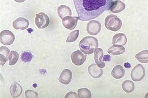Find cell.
<instances>
[{
  "instance_id": "obj_11",
  "label": "cell",
  "mask_w": 148,
  "mask_h": 98,
  "mask_svg": "<svg viewBox=\"0 0 148 98\" xmlns=\"http://www.w3.org/2000/svg\"><path fill=\"white\" fill-rule=\"evenodd\" d=\"M29 21L27 19L22 17H20L15 20L13 22V28L15 29L25 30L27 29L29 26Z\"/></svg>"
},
{
  "instance_id": "obj_8",
  "label": "cell",
  "mask_w": 148,
  "mask_h": 98,
  "mask_svg": "<svg viewBox=\"0 0 148 98\" xmlns=\"http://www.w3.org/2000/svg\"><path fill=\"white\" fill-rule=\"evenodd\" d=\"M86 57V55L83 54L82 52L77 50L73 52L71 54V60L75 65L80 66L85 62Z\"/></svg>"
},
{
  "instance_id": "obj_2",
  "label": "cell",
  "mask_w": 148,
  "mask_h": 98,
  "mask_svg": "<svg viewBox=\"0 0 148 98\" xmlns=\"http://www.w3.org/2000/svg\"><path fill=\"white\" fill-rule=\"evenodd\" d=\"M98 41L94 37H84L79 43V47L85 54H91L98 47Z\"/></svg>"
},
{
  "instance_id": "obj_14",
  "label": "cell",
  "mask_w": 148,
  "mask_h": 98,
  "mask_svg": "<svg viewBox=\"0 0 148 98\" xmlns=\"http://www.w3.org/2000/svg\"><path fill=\"white\" fill-rule=\"evenodd\" d=\"M126 7L125 3L119 0H116L113 2L110 10L113 13H118L125 9Z\"/></svg>"
},
{
  "instance_id": "obj_7",
  "label": "cell",
  "mask_w": 148,
  "mask_h": 98,
  "mask_svg": "<svg viewBox=\"0 0 148 98\" xmlns=\"http://www.w3.org/2000/svg\"><path fill=\"white\" fill-rule=\"evenodd\" d=\"M101 28V24L99 21L92 20L87 24L86 30L88 34L91 35L95 36L100 32Z\"/></svg>"
},
{
  "instance_id": "obj_3",
  "label": "cell",
  "mask_w": 148,
  "mask_h": 98,
  "mask_svg": "<svg viewBox=\"0 0 148 98\" xmlns=\"http://www.w3.org/2000/svg\"><path fill=\"white\" fill-rule=\"evenodd\" d=\"M105 25L107 29L116 32L121 29L122 22L117 16L111 14L107 16L106 18Z\"/></svg>"
},
{
  "instance_id": "obj_30",
  "label": "cell",
  "mask_w": 148,
  "mask_h": 98,
  "mask_svg": "<svg viewBox=\"0 0 148 98\" xmlns=\"http://www.w3.org/2000/svg\"><path fill=\"white\" fill-rule=\"evenodd\" d=\"M124 66L127 68H130V64L129 63H126L125 64H124Z\"/></svg>"
},
{
  "instance_id": "obj_16",
  "label": "cell",
  "mask_w": 148,
  "mask_h": 98,
  "mask_svg": "<svg viewBox=\"0 0 148 98\" xmlns=\"http://www.w3.org/2000/svg\"><path fill=\"white\" fill-rule=\"evenodd\" d=\"M125 48L123 47L122 45H114L108 49V52L113 56H118L125 53Z\"/></svg>"
},
{
  "instance_id": "obj_4",
  "label": "cell",
  "mask_w": 148,
  "mask_h": 98,
  "mask_svg": "<svg viewBox=\"0 0 148 98\" xmlns=\"http://www.w3.org/2000/svg\"><path fill=\"white\" fill-rule=\"evenodd\" d=\"M50 23V18L47 14L44 12H40L36 14L35 24L39 29L47 28Z\"/></svg>"
},
{
  "instance_id": "obj_1",
  "label": "cell",
  "mask_w": 148,
  "mask_h": 98,
  "mask_svg": "<svg viewBox=\"0 0 148 98\" xmlns=\"http://www.w3.org/2000/svg\"><path fill=\"white\" fill-rule=\"evenodd\" d=\"M79 19L92 20L110 10L112 0H73Z\"/></svg>"
},
{
  "instance_id": "obj_15",
  "label": "cell",
  "mask_w": 148,
  "mask_h": 98,
  "mask_svg": "<svg viewBox=\"0 0 148 98\" xmlns=\"http://www.w3.org/2000/svg\"><path fill=\"white\" fill-rule=\"evenodd\" d=\"M22 87L17 82H13L10 87V93L13 98L19 97L22 93Z\"/></svg>"
},
{
  "instance_id": "obj_17",
  "label": "cell",
  "mask_w": 148,
  "mask_h": 98,
  "mask_svg": "<svg viewBox=\"0 0 148 98\" xmlns=\"http://www.w3.org/2000/svg\"><path fill=\"white\" fill-rule=\"evenodd\" d=\"M127 43V38L124 33H118L115 34L112 39V43L113 45L119 44L121 45H126Z\"/></svg>"
},
{
  "instance_id": "obj_32",
  "label": "cell",
  "mask_w": 148,
  "mask_h": 98,
  "mask_svg": "<svg viewBox=\"0 0 148 98\" xmlns=\"http://www.w3.org/2000/svg\"><path fill=\"white\" fill-rule=\"evenodd\" d=\"M145 98H148V93L146 94V96H145Z\"/></svg>"
},
{
  "instance_id": "obj_25",
  "label": "cell",
  "mask_w": 148,
  "mask_h": 98,
  "mask_svg": "<svg viewBox=\"0 0 148 98\" xmlns=\"http://www.w3.org/2000/svg\"><path fill=\"white\" fill-rule=\"evenodd\" d=\"M79 30H76L72 31L70 33L67 39L66 40L67 43H73L75 42L77 40L79 37Z\"/></svg>"
},
{
  "instance_id": "obj_24",
  "label": "cell",
  "mask_w": 148,
  "mask_h": 98,
  "mask_svg": "<svg viewBox=\"0 0 148 98\" xmlns=\"http://www.w3.org/2000/svg\"><path fill=\"white\" fill-rule=\"evenodd\" d=\"M78 97L79 98H90L91 97V93L90 90L86 88L79 89L77 90Z\"/></svg>"
},
{
  "instance_id": "obj_26",
  "label": "cell",
  "mask_w": 148,
  "mask_h": 98,
  "mask_svg": "<svg viewBox=\"0 0 148 98\" xmlns=\"http://www.w3.org/2000/svg\"><path fill=\"white\" fill-rule=\"evenodd\" d=\"M34 56L29 51H24L22 53L21 56V61L25 63H29L32 61Z\"/></svg>"
},
{
  "instance_id": "obj_12",
  "label": "cell",
  "mask_w": 148,
  "mask_h": 98,
  "mask_svg": "<svg viewBox=\"0 0 148 98\" xmlns=\"http://www.w3.org/2000/svg\"><path fill=\"white\" fill-rule=\"evenodd\" d=\"M72 78V73L69 69H65L62 71L60 75L58 80L63 84H68Z\"/></svg>"
},
{
  "instance_id": "obj_5",
  "label": "cell",
  "mask_w": 148,
  "mask_h": 98,
  "mask_svg": "<svg viewBox=\"0 0 148 98\" xmlns=\"http://www.w3.org/2000/svg\"><path fill=\"white\" fill-rule=\"evenodd\" d=\"M145 69L141 64H137L131 72V78L134 82H140L144 79L145 76Z\"/></svg>"
},
{
  "instance_id": "obj_28",
  "label": "cell",
  "mask_w": 148,
  "mask_h": 98,
  "mask_svg": "<svg viewBox=\"0 0 148 98\" xmlns=\"http://www.w3.org/2000/svg\"><path fill=\"white\" fill-rule=\"evenodd\" d=\"M77 94L76 92H70L69 93H68L65 96V98H77Z\"/></svg>"
},
{
  "instance_id": "obj_19",
  "label": "cell",
  "mask_w": 148,
  "mask_h": 98,
  "mask_svg": "<svg viewBox=\"0 0 148 98\" xmlns=\"http://www.w3.org/2000/svg\"><path fill=\"white\" fill-rule=\"evenodd\" d=\"M58 16H60L61 19H63L66 16H71L72 15L71 8L65 5H61L58 7Z\"/></svg>"
},
{
  "instance_id": "obj_20",
  "label": "cell",
  "mask_w": 148,
  "mask_h": 98,
  "mask_svg": "<svg viewBox=\"0 0 148 98\" xmlns=\"http://www.w3.org/2000/svg\"><path fill=\"white\" fill-rule=\"evenodd\" d=\"M125 74V71L120 65H117L115 66L111 72L112 76L116 79H121L124 77Z\"/></svg>"
},
{
  "instance_id": "obj_27",
  "label": "cell",
  "mask_w": 148,
  "mask_h": 98,
  "mask_svg": "<svg viewBox=\"0 0 148 98\" xmlns=\"http://www.w3.org/2000/svg\"><path fill=\"white\" fill-rule=\"evenodd\" d=\"M25 94L26 97L27 98H36L38 97V93L37 92L32 90H26Z\"/></svg>"
},
{
  "instance_id": "obj_31",
  "label": "cell",
  "mask_w": 148,
  "mask_h": 98,
  "mask_svg": "<svg viewBox=\"0 0 148 98\" xmlns=\"http://www.w3.org/2000/svg\"><path fill=\"white\" fill-rule=\"evenodd\" d=\"M17 3H23L25 2L26 0H14Z\"/></svg>"
},
{
  "instance_id": "obj_22",
  "label": "cell",
  "mask_w": 148,
  "mask_h": 98,
  "mask_svg": "<svg viewBox=\"0 0 148 98\" xmlns=\"http://www.w3.org/2000/svg\"><path fill=\"white\" fill-rule=\"evenodd\" d=\"M136 59L142 63L146 64L148 63V50L142 51L135 55Z\"/></svg>"
},
{
  "instance_id": "obj_13",
  "label": "cell",
  "mask_w": 148,
  "mask_h": 98,
  "mask_svg": "<svg viewBox=\"0 0 148 98\" xmlns=\"http://www.w3.org/2000/svg\"><path fill=\"white\" fill-rule=\"evenodd\" d=\"M95 62L100 68H105V63L103 61V50L101 48H97L95 51Z\"/></svg>"
},
{
  "instance_id": "obj_6",
  "label": "cell",
  "mask_w": 148,
  "mask_h": 98,
  "mask_svg": "<svg viewBox=\"0 0 148 98\" xmlns=\"http://www.w3.org/2000/svg\"><path fill=\"white\" fill-rule=\"evenodd\" d=\"M1 43L5 45H11L14 41L15 36L12 32L8 30H4L0 34Z\"/></svg>"
},
{
  "instance_id": "obj_9",
  "label": "cell",
  "mask_w": 148,
  "mask_h": 98,
  "mask_svg": "<svg viewBox=\"0 0 148 98\" xmlns=\"http://www.w3.org/2000/svg\"><path fill=\"white\" fill-rule=\"evenodd\" d=\"M79 17L66 16L62 19V24L64 28L70 30H72L77 25Z\"/></svg>"
},
{
  "instance_id": "obj_10",
  "label": "cell",
  "mask_w": 148,
  "mask_h": 98,
  "mask_svg": "<svg viewBox=\"0 0 148 98\" xmlns=\"http://www.w3.org/2000/svg\"><path fill=\"white\" fill-rule=\"evenodd\" d=\"M88 70L89 75L95 79L101 77L103 74V70L95 64L89 66L88 68Z\"/></svg>"
},
{
  "instance_id": "obj_21",
  "label": "cell",
  "mask_w": 148,
  "mask_h": 98,
  "mask_svg": "<svg viewBox=\"0 0 148 98\" xmlns=\"http://www.w3.org/2000/svg\"><path fill=\"white\" fill-rule=\"evenodd\" d=\"M123 89L126 93H131L134 89V84L132 81L130 80H127L124 81L122 84Z\"/></svg>"
},
{
  "instance_id": "obj_29",
  "label": "cell",
  "mask_w": 148,
  "mask_h": 98,
  "mask_svg": "<svg viewBox=\"0 0 148 98\" xmlns=\"http://www.w3.org/2000/svg\"><path fill=\"white\" fill-rule=\"evenodd\" d=\"M111 60V57L109 55H105L103 59V61L110 62Z\"/></svg>"
},
{
  "instance_id": "obj_18",
  "label": "cell",
  "mask_w": 148,
  "mask_h": 98,
  "mask_svg": "<svg viewBox=\"0 0 148 98\" xmlns=\"http://www.w3.org/2000/svg\"><path fill=\"white\" fill-rule=\"evenodd\" d=\"M10 51L8 47H1L0 48V61L1 65L3 66L5 63L8 61V55Z\"/></svg>"
},
{
  "instance_id": "obj_23",
  "label": "cell",
  "mask_w": 148,
  "mask_h": 98,
  "mask_svg": "<svg viewBox=\"0 0 148 98\" xmlns=\"http://www.w3.org/2000/svg\"><path fill=\"white\" fill-rule=\"evenodd\" d=\"M19 58V54L17 52L14 51V50L11 51L10 55H9V58H8V59L10 60L9 65L13 66L15 64H16L17 62L18 61Z\"/></svg>"
}]
</instances>
